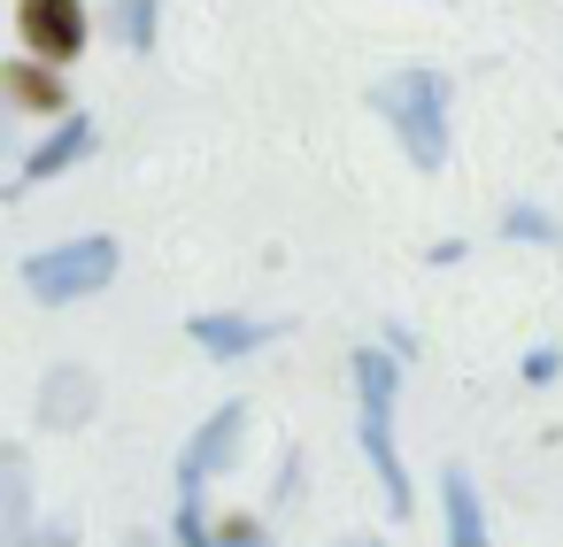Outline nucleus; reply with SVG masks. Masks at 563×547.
Listing matches in <instances>:
<instances>
[{"instance_id":"obj_6","label":"nucleus","mask_w":563,"mask_h":547,"mask_svg":"<svg viewBox=\"0 0 563 547\" xmlns=\"http://www.w3.org/2000/svg\"><path fill=\"white\" fill-rule=\"evenodd\" d=\"M93 409H101V378L86 362H63L40 378V424L47 432H78V424H93Z\"/></svg>"},{"instance_id":"obj_14","label":"nucleus","mask_w":563,"mask_h":547,"mask_svg":"<svg viewBox=\"0 0 563 547\" xmlns=\"http://www.w3.org/2000/svg\"><path fill=\"white\" fill-rule=\"evenodd\" d=\"M170 539L178 547H224L209 524H201V493H178V516H170Z\"/></svg>"},{"instance_id":"obj_15","label":"nucleus","mask_w":563,"mask_h":547,"mask_svg":"<svg viewBox=\"0 0 563 547\" xmlns=\"http://www.w3.org/2000/svg\"><path fill=\"white\" fill-rule=\"evenodd\" d=\"M217 539H224V547H271V532H263L247 509H240V516H224V532H217Z\"/></svg>"},{"instance_id":"obj_3","label":"nucleus","mask_w":563,"mask_h":547,"mask_svg":"<svg viewBox=\"0 0 563 547\" xmlns=\"http://www.w3.org/2000/svg\"><path fill=\"white\" fill-rule=\"evenodd\" d=\"M117 263H124V247H117L109 232H86V239H63V247L32 255V263H24V286H32V301L70 309V301H93V293L117 278Z\"/></svg>"},{"instance_id":"obj_18","label":"nucleus","mask_w":563,"mask_h":547,"mask_svg":"<svg viewBox=\"0 0 563 547\" xmlns=\"http://www.w3.org/2000/svg\"><path fill=\"white\" fill-rule=\"evenodd\" d=\"M332 547H386V539H378V532H340Z\"/></svg>"},{"instance_id":"obj_5","label":"nucleus","mask_w":563,"mask_h":547,"mask_svg":"<svg viewBox=\"0 0 563 547\" xmlns=\"http://www.w3.org/2000/svg\"><path fill=\"white\" fill-rule=\"evenodd\" d=\"M240 439H247V401H224V409L186 439V455H178V493H201L217 470H232V462H240Z\"/></svg>"},{"instance_id":"obj_2","label":"nucleus","mask_w":563,"mask_h":547,"mask_svg":"<svg viewBox=\"0 0 563 547\" xmlns=\"http://www.w3.org/2000/svg\"><path fill=\"white\" fill-rule=\"evenodd\" d=\"M371 109L394 124L401 155L417 170H440L448 163V78L440 70H394L371 86Z\"/></svg>"},{"instance_id":"obj_8","label":"nucleus","mask_w":563,"mask_h":547,"mask_svg":"<svg viewBox=\"0 0 563 547\" xmlns=\"http://www.w3.org/2000/svg\"><path fill=\"white\" fill-rule=\"evenodd\" d=\"M286 324H255V316H194L186 324V339L209 355V362H240V355H255V347H271Z\"/></svg>"},{"instance_id":"obj_11","label":"nucleus","mask_w":563,"mask_h":547,"mask_svg":"<svg viewBox=\"0 0 563 547\" xmlns=\"http://www.w3.org/2000/svg\"><path fill=\"white\" fill-rule=\"evenodd\" d=\"M0 470H9V509H0V532H9V547H24L40 524H32V462L9 447V455H0Z\"/></svg>"},{"instance_id":"obj_16","label":"nucleus","mask_w":563,"mask_h":547,"mask_svg":"<svg viewBox=\"0 0 563 547\" xmlns=\"http://www.w3.org/2000/svg\"><path fill=\"white\" fill-rule=\"evenodd\" d=\"M24 547H78V516H55V524H40Z\"/></svg>"},{"instance_id":"obj_12","label":"nucleus","mask_w":563,"mask_h":547,"mask_svg":"<svg viewBox=\"0 0 563 547\" xmlns=\"http://www.w3.org/2000/svg\"><path fill=\"white\" fill-rule=\"evenodd\" d=\"M494 232H501V239H517V247H563V224H555L540 201H509Z\"/></svg>"},{"instance_id":"obj_10","label":"nucleus","mask_w":563,"mask_h":547,"mask_svg":"<svg viewBox=\"0 0 563 547\" xmlns=\"http://www.w3.org/2000/svg\"><path fill=\"white\" fill-rule=\"evenodd\" d=\"M440 501H448V547H494V539H486V509H478L471 470H440Z\"/></svg>"},{"instance_id":"obj_7","label":"nucleus","mask_w":563,"mask_h":547,"mask_svg":"<svg viewBox=\"0 0 563 547\" xmlns=\"http://www.w3.org/2000/svg\"><path fill=\"white\" fill-rule=\"evenodd\" d=\"M93 139H101V132H93V116H86V109H70V116H63V132H55V139H40V147L16 163V193H24V186H47V178H63V170H78V163L93 155Z\"/></svg>"},{"instance_id":"obj_17","label":"nucleus","mask_w":563,"mask_h":547,"mask_svg":"<svg viewBox=\"0 0 563 547\" xmlns=\"http://www.w3.org/2000/svg\"><path fill=\"white\" fill-rule=\"evenodd\" d=\"M555 370H563V355H555V347H532V355H525V386H548Z\"/></svg>"},{"instance_id":"obj_19","label":"nucleus","mask_w":563,"mask_h":547,"mask_svg":"<svg viewBox=\"0 0 563 547\" xmlns=\"http://www.w3.org/2000/svg\"><path fill=\"white\" fill-rule=\"evenodd\" d=\"M124 547H163V539L155 532H124Z\"/></svg>"},{"instance_id":"obj_13","label":"nucleus","mask_w":563,"mask_h":547,"mask_svg":"<svg viewBox=\"0 0 563 547\" xmlns=\"http://www.w3.org/2000/svg\"><path fill=\"white\" fill-rule=\"evenodd\" d=\"M155 16H163V0H117V32H124L132 55L155 47Z\"/></svg>"},{"instance_id":"obj_1","label":"nucleus","mask_w":563,"mask_h":547,"mask_svg":"<svg viewBox=\"0 0 563 547\" xmlns=\"http://www.w3.org/2000/svg\"><path fill=\"white\" fill-rule=\"evenodd\" d=\"M347 378H355V401H363V462L386 493V516H417V485H409V462L394 447V401H401V355L394 347H355L347 355Z\"/></svg>"},{"instance_id":"obj_4","label":"nucleus","mask_w":563,"mask_h":547,"mask_svg":"<svg viewBox=\"0 0 563 547\" xmlns=\"http://www.w3.org/2000/svg\"><path fill=\"white\" fill-rule=\"evenodd\" d=\"M16 32H24V47L40 55V63H78L86 55V40H93V24H86V0H16Z\"/></svg>"},{"instance_id":"obj_9","label":"nucleus","mask_w":563,"mask_h":547,"mask_svg":"<svg viewBox=\"0 0 563 547\" xmlns=\"http://www.w3.org/2000/svg\"><path fill=\"white\" fill-rule=\"evenodd\" d=\"M0 86H9V101L24 116H70V86H63V63H9L0 70Z\"/></svg>"}]
</instances>
